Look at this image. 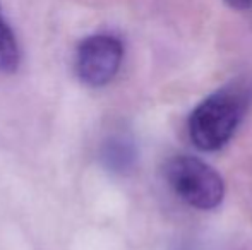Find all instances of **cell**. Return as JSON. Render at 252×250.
<instances>
[{
	"instance_id": "obj_4",
	"label": "cell",
	"mask_w": 252,
	"mask_h": 250,
	"mask_svg": "<svg viewBox=\"0 0 252 250\" xmlns=\"http://www.w3.org/2000/svg\"><path fill=\"white\" fill-rule=\"evenodd\" d=\"M100 158L103 167L115 175H126L136 167L137 147L126 134H113L101 144Z\"/></svg>"
},
{
	"instance_id": "obj_6",
	"label": "cell",
	"mask_w": 252,
	"mask_h": 250,
	"mask_svg": "<svg viewBox=\"0 0 252 250\" xmlns=\"http://www.w3.org/2000/svg\"><path fill=\"white\" fill-rule=\"evenodd\" d=\"M223 2L235 10H246L252 7V0H223Z\"/></svg>"
},
{
	"instance_id": "obj_3",
	"label": "cell",
	"mask_w": 252,
	"mask_h": 250,
	"mask_svg": "<svg viewBox=\"0 0 252 250\" xmlns=\"http://www.w3.org/2000/svg\"><path fill=\"white\" fill-rule=\"evenodd\" d=\"M124 58L122 41L112 34L84 38L76 52V72L91 87L106 86L120 69Z\"/></svg>"
},
{
	"instance_id": "obj_5",
	"label": "cell",
	"mask_w": 252,
	"mask_h": 250,
	"mask_svg": "<svg viewBox=\"0 0 252 250\" xmlns=\"http://www.w3.org/2000/svg\"><path fill=\"white\" fill-rule=\"evenodd\" d=\"M19 45L0 12V72H14L19 65Z\"/></svg>"
},
{
	"instance_id": "obj_2",
	"label": "cell",
	"mask_w": 252,
	"mask_h": 250,
	"mask_svg": "<svg viewBox=\"0 0 252 250\" xmlns=\"http://www.w3.org/2000/svg\"><path fill=\"white\" fill-rule=\"evenodd\" d=\"M163 175L175 195L196 209H215L225 197V184L220 173L196 156L177 154L170 158Z\"/></svg>"
},
{
	"instance_id": "obj_1",
	"label": "cell",
	"mask_w": 252,
	"mask_h": 250,
	"mask_svg": "<svg viewBox=\"0 0 252 250\" xmlns=\"http://www.w3.org/2000/svg\"><path fill=\"white\" fill-rule=\"evenodd\" d=\"M249 101L244 84H230L201 101L189 117V136L201 151H218L228 144L240 125Z\"/></svg>"
}]
</instances>
